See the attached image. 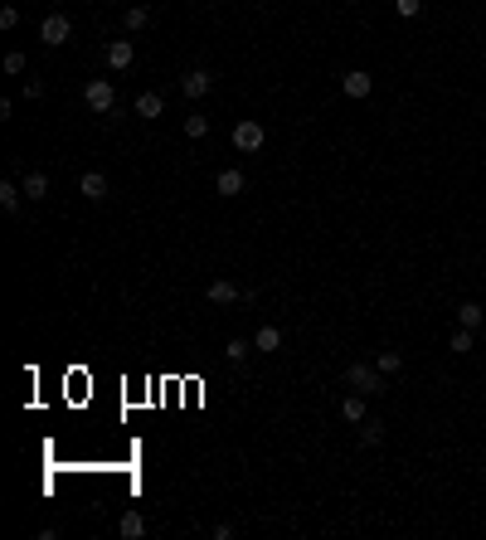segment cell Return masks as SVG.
<instances>
[{
    "label": "cell",
    "mask_w": 486,
    "mask_h": 540,
    "mask_svg": "<svg viewBox=\"0 0 486 540\" xmlns=\"http://www.w3.org/2000/svg\"><path fill=\"white\" fill-rule=\"evenodd\" d=\"M346 384L360 389L365 399H370V394H384V375H379V365H365V360H355L351 370H346Z\"/></svg>",
    "instance_id": "obj_1"
},
{
    "label": "cell",
    "mask_w": 486,
    "mask_h": 540,
    "mask_svg": "<svg viewBox=\"0 0 486 540\" xmlns=\"http://www.w3.org/2000/svg\"><path fill=\"white\" fill-rule=\"evenodd\" d=\"M68 39H73V20H68L63 10H54V15H44V20H39V44L58 49V44H68Z\"/></svg>",
    "instance_id": "obj_2"
},
{
    "label": "cell",
    "mask_w": 486,
    "mask_h": 540,
    "mask_svg": "<svg viewBox=\"0 0 486 540\" xmlns=\"http://www.w3.org/2000/svg\"><path fill=\"white\" fill-rule=\"evenodd\" d=\"M83 103H88L93 112H103V117H108V112L117 108V88H112L108 78H93L88 88H83Z\"/></svg>",
    "instance_id": "obj_3"
},
{
    "label": "cell",
    "mask_w": 486,
    "mask_h": 540,
    "mask_svg": "<svg viewBox=\"0 0 486 540\" xmlns=\"http://www.w3.org/2000/svg\"><path fill=\"white\" fill-rule=\"evenodd\" d=\"M234 146H239L243 156L263 151V122H258V117H243L239 127H234Z\"/></svg>",
    "instance_id": "obj_4"
},
{
    "label": "cell",
    "mask_w": 486,
    "mask_h": 540,
    "mask_svg": "<svg viewBox=\"0 0 486 540\" xmlns=\"http://www.w3.org/2000/svg\"><path fill=\"white\" fill-rule=\"evenodd\" d=\"M103 58H108V68H132V58H136V44L132 39H108V49H103Z\"/></svg>",
    "instance_id": "obj_5"
},
{
    "label": "cell",
    "mask_w": 486,
    "mask_h": 540,
    "mask_svg": "<svg viewBox=\"0 0 486 540\" xmlns=\"http://www.w3.org/2000/svg\"><path fill=\"white\" fill-rule=\"evenodd\" d=\"M341 93H346V98H355V103H360V98H370V93H375V78H370L365 68H351V73L341 78Z\"/></svg>",
    "instance_id": "obj_6"
},
{
    "label": "cell",
    "mask_w": 486,
    "mask_h": 540,
    "mask_svg": "<svg viewBox=\"0 0 486 540\" xmlns=\"http://www.w3.org/2000/svg\"><path fill=\"white\" fill-rule=\"evenodd\" d=\"M210 88H214V73H210V68H190L185 78H180V93H185V98H205Z\"/></svg>",
    "instance_id": "obj_7"
},
{
    "label": "cell",
    "mask_w": 486,
    "mask_h": 540,
    "mask_svg": "<svg viewBox=\"0 0 486 540\" xmlns=\"http://www.w3.org/2000/svg\"><path fill=\"white\" fill-rule=\"evenodd\" d=\"M214 190L234 200V195H243V190H248V175H243V170H234V165H224V170L214 175Z\"/></svg>",
    "instance_id": "obj_8"
},
{
    "label": "cell",
    "mask_w": 486,
    "mask_h": 540,
    "mask_svg": "<svg viewBox=\"0 0 486 540\" xmlns=\"http://www.w3.org/2000/svg\"><path fill=\"white\" fill-rule=\"evenodd\" d=\"M78 195L83 200H93V205H103V200H108V175H103V170H88V175L78 180Z\"/></svg>",
    "instance_id": "obj_9"
},
{
    "label": "cell",
    "mask_w": 486,
    "mask_h": 540,
    "mask_svg": "<svg viewBox=\"0 0 486 540\" xmlns=\"http://www.w3.org/2000/svg\"><path fill=\"white\" fill-rule=\"evenodd\" d=\"M205 297L214 302V307H229V302H234V297H243V292L234 287V282H229V277H214V282L205 287Z\"/></svg>",
    "instance_id": "obj_10"
},
{
    "label": "cell",
    "mask_w": 486,
    "mask_h": 540,
    "mask_svg": "<svg viewBox=\"0 0 486 540\" xmlns=\"http://www.w3.org/2000/svg\"><path fill=\"white\" fill-rule=\"evenodd\" d=\"M253 351H263V355L282 351V331H277V326H258V331H253Z\"/></svg>",
    "instance_id": "obj_11"
},
{
    "label": "cell",
    "mask_w": 486,
    "mask_h": 540,
    "mask_svg": "<svg viewBox=\"0 0 486 540\" xmlns=\"http://www.w3.org/2000/svg\"><path fill=\"white\" fill-rule=\"evenodd\" d=\"M20 190H25V200H49V175L44 170H29L25 180H20Z\"/></svg>",
    "instance_id": "obj_12"
},
{
    "label": "cell",
    "mask_w": 486,
    "mask_h": 540,
    "mask_svg": "<svg viewBox=\"0 0 486 540\" xmlns=\"http://www.w3.org/2000/svg\"><path fill=\"white\" fill-rule=\"evenodd\" d=\"M161 112H165V98H161V93H141V98H136V117H146V122H156Z\"/></svg>",
    "instance_id": "obj_13"
},
{
    "label": "cell",
    "mask_w": 486,
    "mask_h": 540,
    "mask_svg": "<svg viewBox=\"0 0 486 540\" xmlns=\"http://www.w3.org/2000/svg\"><path fill=\"white\" fill-rule=\"evenodd\" d=\"M341 419H346V424H365V394H360V389L341 399Z\"/></svg>",
    "instance_id": "obj_14"
},
{
    "label": "cell",
    "mask_w": 486,
    "mask_h": 540,
    "mask_svg": "<svg viewBox=\"0 0 486 540\" xmlns=\"http://www.w3.org/2000/svg\"><path fill=\"white\" fill-rule=\"evenodd\" d=\"M457 322L467 326V331H482V322H486V307H477V302H462V307H457Z\"/></svg>",
    "instance_id": "obj_15"
},
{
    "label": "cell",
    "mask_w": 486,
    "mask_h": 540,
    "mask_svg": "<svg viewBox=\"0 0 486 540\" xmlns=\"http://www.w3.org/2000/svg\"><path fill=\"white\" fill-rule=\"evenodd\" d=\"M117 531H122V540H141V536H146V516H141V511H127Z\"/></svg>",
    "instance_id": "obj_16"
},
{
    "label": "cell",
    "mask_w": 486,
    "mask_h": 540,
    "mask_svg": "<svg viewBox=\"0 0 486 540\" xmlns=\"http://www.w3.org/2000/svg\"><path fill=\"white\" fill-rule=\"evenodd\" d=\"M122 25L132 29V34H136V29H146V25H151V10H146V5H132V10L122 15Z\"/></svg>",
    "instance_id": "obj_17"
},
{
    "label": "cell",
    "mask_w": 486,
    "mask_h": 540,
    "mask_svg": "<svg viewBox=\"0 0 486 540\" xmlns=\"http://www.w3.org/2000/svg\"><path fill=\"white\" fill-rule=\"evenodd\" d=\"M20 195H25L20 185H10V180H0V210H10V215H15V210H20Z\"/></svg>",
    "instance_id": "obj_18"
},
{
    "label": "cell",
    "mask_w": 486,
    "mask_h": 540,
    "mask_svg": "<svg viewBox=\"0 0 486 540\" xmlns=\"http://www.w3.org/2000/svg\"><path fill=\"white\" fill-rule=\"evenodd\" d=\"M375 365H379V375H399V370H404V355L399 351H379Z\"/></svg>",
    "instance_id": "obj_19"
},
{
    "label": "cell",
    "mask_w": 486,
    "mask_h": 540,
    "mask_svg": "<svg viewBox=\"0 0 486 540\" xmlns=\"http://www.w3.org/2000/svg\"><path fill=\"white\" fill-rule=\"evenodd\" d=\"M205 132H210V117H205V112H190V117H185V136H190V141H200Z\"/></svg>",
    "instance_id": "obj_20"
},
{
    "label": "cell",
    "mask_w": 486,
    "mask_h": 540,
    "mask_svg": "<svg viewBox=\"0 0 486 540\" xmlns=\"http://www.w3.org/2000/svg\"><path fill=\"white\" fill-rule=\"evenodd\" d=\"M448 346H453V351H457V355H467V351H472V346H477V336H472V331H467V326H457V331H453V341H448Z\"/></svg>",
    "instance_id": "obj_21"
},
{
    "label": "cell",
    "mask_w": 486,
    "mask_h": 540,
    "mask_svg": "<svg viewBox=\"0 0 486 540\" xmlns=\"http://www.w3.org/2000/svg\"><path fill=\"white\" fill-rule=\"evenodd\" d=\"M360 443H365V448H375V443H384V429H379L375 419H370V424H360Z\"/></svg>",
    "instance_id": "obj_22"
},
{
    "label": "cell",
    "mask_w": 486,
    "mask_h": 540,
    "mask_svg": "<svg viewBox=\"0 0 486 540\" xmlns=\"http://www.w3.org/2000/svg\"><path fill=\"white\" fill-rule=\"evenodd\" d=\"M248 351H253V341H229V346H224V355H229L234 365H243V360H248Z\"/></svg>",
    "instance_id": "obj_23"
},
{
    "label": "cell",
    "mask_w": 486,
    "mask_h": 540,
    "mask_svg": "<svg viewBox=\"0 0 486 540\" xmlns=\"http://www.w3.org/2000/svg\"><path fill=\"white\" fill-rule=\"evenodd\" d=\"M0 68H5V73H25V54H20V49H10V54L0 58Z\"/></svg>",
    "instance_id": "obj_24"
},
{
    "label": "cell",
    "mask_w": 486,
    "mask_h": 540,
    "mask_svg": "<svg viewBox=\"0 0 486 540\" xmlns=\"http://www.w3.org/2000/svg\"><path fill=\"white\" fill-rule=\"evenodd\" d=\"M20 25V10H15V5H5V10H0V29H5V34H10V29Z\"/></svg>",
    "instance_id": "obj_25"
},
{
    "label": "cell",
    "mask_w": 486,
    "mask_h": 540,
    "mask_svg": "<svg viewBox=\"0 0 486 540\" xmlns=\"http://www.w3.org/2000/svg\"><path fill=\"white\" fill-rule=\"evenodd\" d=\"M394 10H399V15H404V20H413V15H418V10H423V0H394Z\"/></svg>",
    "instance_id": "obj_26"
},
{
    "label": "cell",
    "mask_w": 486,
    "mask_h": 540,
    "mask_svg": "<svg viewBox=\"0 0 486 540\" xmlns=\"http://www.w3.org/2000/svg\"><path fill=\"white\" fill-rule=\"evenodd\" d=\"M482 341H486V322H482Z\"/></svg>",
    "instance_id": "obj_27"
}]
</instances>
